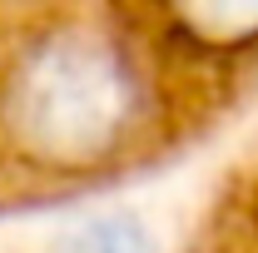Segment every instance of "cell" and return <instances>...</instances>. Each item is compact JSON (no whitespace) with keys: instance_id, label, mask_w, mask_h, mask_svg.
Masks as SVG:
<instances>
[{"instance_id":"cell-1","label":"cell","mask_w":258,"mask_h":253,"mask_svg":"<svg viewBox=\"0 0 258 253\" xmlns=\"http://www.w3.org/2000/svg\"><path fill=\"white\" fill-rule=\"evenodd\" d=\"M0 124L40 169H99L144 124V80L114 40L75 25L50 30L10 55Z\"/></svg>"},{"instance_id":"cell-2","label":"cell","mask_w":258,"mask_h":253,"mask_svg":"<svg viewBox=\"0 0 258 253\" xmlns=\"http://www.w3.org/2000/svg\"><path fill=\"white\" fill-rule=\"evenodd\" d=\"M164 30L194 55H243L258 45V0H159Z\"/></svg>"},{"instance_id":"cell-3","label":"cell","mask_w":258,"mask_h":253,"mask_svg":"<svg viewBox=\"0 0 258 253\" xmlns=\"http://www.w3.org/2000/svg\"><path fill=\"white\" fill-rule=\"evenodd\" d=\"M55 253H154V238L134 214H95L60 233Z\"/></svg>"}]
</instances>
